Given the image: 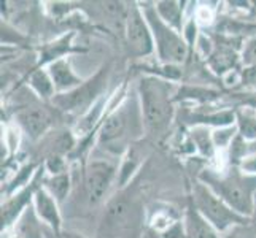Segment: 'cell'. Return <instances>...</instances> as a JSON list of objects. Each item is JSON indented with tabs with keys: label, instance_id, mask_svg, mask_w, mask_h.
I'll return each mask as SVG.
<instances>
[{
	"label": "cell",
	"instance_id": "obj_4",
	"mask_svg": "<svg viewBox=\"0 0 256 238\" xmlns=\"http://www.w3.org/2000/svg\"><path fill=\"white\" fill-rule=\"evenodd\" d=\"M196 180L204 183L234 211L252 219L256 200V176L246 175L239 167L232 165L229 172L220 173L206 169L196 176Z\"/></svg>",
	"mask_w": 256,
	"mask_h": 238
},
{
	"label": "cell",
	"instance_id": "obj_26",
	"mask_svg": "<svg viewBox=\"0 0 256 238\" xmlns=\"http://www.w3.org/2000/svg\"><path fill=\"white\" fill-rule=\"evenodd\" d=\"M240 64L244 65V68L256 67V35L245 41L240 52Z\"/></svg>",
	"mask_w": 256,
	"mask_h": 238
},
{
	"label": "cell",
	"instance_id": "obj_23",
	"mask_svg": "<svg viewBox=\"0 0 256 238\" xmlns=\"http://www.w3.org/2000/svg\"><path fill=\"white\" fill-rule=\"evenodd\" d=\"M236 127L237 135L246 143L253 145L256 142V110L248 107L236 108Z\"/></svg>",
	"mask_w": 256,
	"mask_h": 238
},
{
	"label": "cell",
	"instance_id": "obj_13",
	"mask_svg": "<svg viewBox=\"0 0 256 238\" xmlns=\"http://www.w3.org/2000/svg\"><path fill=\"white\" fill-rule=\"evenodd\" d=\"M184 124L190 127L204 126L208 129H222L236 124V108H223V110H202L198 107L186 113L184 116Z\"/></svg>",
	"mask_w": 256,
	"mask_h": 238
},
{
	"label": "cell",
	"instance_id": "obj_17",
	"mask_svg": "<svg viewBox=\"0 0 256 238\" xmlns=\"http://www.w3.org/2000/svg\"><path fill=\"white\" fill-rule=\"evenodd\" d=\"M74 37H75V32H68V33H64L62 37H59L58 40L43 45L40 49L37 67H46L51 62H54V60L67 57L70 52H75L74 45H72Z\"/></svg>",
	"mask_w": 256,
	"mask_h": 238
},
{
	"label": "cell",
	"instance_id": "obj_21",
	"mask_svg": "<svg viewBox=\"0 0 256 238\" xmlns=\"http://www.w3.org/2000/svg\"><path fill=\"white\" fill-rule=\"evenodd\" d=\"M222 99V92L207 89L200 86H178L175 94V102H196L198 105H212Z\"/></svg>",
	"mask_w": 256,
	"mask_h": 238
},
{
	"label": "cell",
	"instance_id": "obj_6",
	"mask_svg": "<svg viewBox=\"0 0 256 238\" xmlns=\"http://www.w3.org/2000/svg\"><path fill=\"white\" fill-rule=\"evenodd\" d=\"M140 8L153 33L158 62L167 65H182L186 62L191 49L182 32L172 29L161 19L160 14L156 13L154 2H144L140 3Z\"/></svg>",
	"mask_w": 256,
	"mask_h": 238
},
{
	"label": "cell",
	"instance_id": "obj_20",
	"mask_svg": "<svg viewBox=\"0 0 256 238\" xmlns=\"http://www.w3.org/2000/svg\"><path fill=\"white\" fill-rule=\"evenodd\" d=\"M184 2H174V0H158L154 2L156 13L161 19L170 25L172 29L182 32L184 25Z\"/></svg>",
	"mask_w": 256,
	"mask_h": 238
},
{
	"label": "cell",
	"instance_id": "obj_8",
	"mask_svg": "<svg viewBox=\"0 0 256 238\" xmlns=\"http://www.w3.org/2000/svg\"><path fill=\"white\" fill-rule=\"evenodd\" d=\"M124 40L129 49V54L145 59L154 54V41L153 33L150 29L148 21L145 19L140 3L132 2L128 8V16L124 21Z\"/></svg>",
	"mask_w": 256,
	"mask_h": 238
},
{
	"label": "cell",
	"instance_id": "obj_22",
	"mask_svg": "<svg viewBox=\"0 0 256 238\" xmlns=\"http://www.w3.org/2000/svg\"><path fill=\"white\" fill-rule=\"evenodd\" d=\"M42 188L54 197L59 205H62L72 191V176L68 172L60 175H48L42 180Z\"/></svg>",
	"mask_w": 256,
	"mask_h": 238
},
{
	"label": "cell",
	"instance_id": "obj_3",
	"mask_svg": "<svg viewBox=\"0 0 256 238\" xmlns=\"http://www.w3.org/2000/svg\"><path fill=\"white\" fill-rule=\"evenodd\" d=\"M146 223L145 208L130 189H120L107 200L96 238H137Z\"/></svg>",
	"mask_w": 256,
	"mask_h": 238
},
{
	"label": "cell",
	"instance_id": "obj_2",
	"mask_svg": "<svg viewBox=\"0 0 256 238\" xmlns=\"http://www.w3.org/2000/svg\"><path fill=\"white\" fill-rule=\"evenodd\" d=\"M137 94L144 114L145 135L152 142H161L167 137L175 121L176 83L162 78L144 75L137 83Z\"/></svg>",
	"mask_w": 256,
	"mask_h": 238
},
{
	"label": "cell",
	"instance_id": "obj_15",
	"mask_svg": "<svg viewBox=\"0 0 256 238\" xmlns=\"http://www.w3.org/2000/svg\"><path fill=\"white\" fill-rule=\"evenodd\" d=\"M183 226L184 238H222V234L199 215L190 197L186 199V208L183 213Z\"/></svg>",
	"mask_w": 256,
	"mask_h": 238
},
{
	"label": "cell",
	"instance_id": "obj_29",
	"mask_svg": "<svg viewBox=\"0 0 256 238\" xmlns=\"http://www.w3.org/2000/svg\"><path fill=\"white\" fill-rule=\"evenodd\" d=\"M194 19L199 25L202 24H212L215 19V10H212L210 6H198L194 10Z\"/></svg>",
	"mask_w": 256,
	"mask_h": 238
},
{
	"label": "cell",
	"instance_id": "obj_32",
	"mask_svg": "<svg viewBox=\"0 0 256 238\" xmlns=\"http://www.w3.org/2000/svg\"><path fill=\"white\" fill-rule=\"evenodd\" d=\"M56 238H86V237H83L82 234H78V232L62 231V232H60V235H59V237H56Z\"/></svg>",
	"mask_w": 256,
	"mask_h": 238
},
{
	"label": "cell",
	"instance_id": "obj_25",
	"mask_svg": "<svg viewBox=\"0 0 256 238\" xmlns=\"http://www.w3.org/2000/svg\"><path fill=\"white\" fill-rule=\"evenodd\" d=\"M214 135V143L215 148L222 149V148H229L231 143L234 142V138L237 137V127L234 126H229V127H222V129H215L212 132Z\"/></svg>",
	"mask_w": 256,
	"mask_h": 238
},
{
	"label": "cell",
	"instance_id": "obj_16",
	"mask_svg": "<svg viewBox=\"0 0 256 238\" xmlns=\"http://www.w3.org/2000/svg\"><path fill=\"white\" fill-rule=\"evenodd\" d=\"M239 62H240V54H237V51L232 49V46H226V45L215 48L214 54L206 60V64L208 65L212 72L223 78L234 72V70H237Z\"/></svg>",
	"mask_w": 256,
	"mask_h": 238
},
{
	"label": "cell",
	"instance_id": "obj_19",
	"mask_svg": "<svg viewBox=\"0 0 256 238\" xmlns=\"http://www.w3.org/2000/svg\"><path fill=\"white\" fill-rule=\"evenodd\" d=\"M28 86L35 95L45 102H51L58 94L46 67H35L28 76Z\"/></svg>",
	"mask_w": 256,
	"mask_h": 238
},
{
	"label": "cell",
	"instance_id": "obj_9",
	"mask_svg": "<svg viewBox=\"0 0 256 238\" xmlns=\"http://www.w3.org/2000/svg\"><path fill=\"white\" fill-rule=\"evenodd\" d=\"M118 167L104 159H94L84 165L83 170V186L84 197L90 207H97L105 200L108 189L116 180Z\"/></svg>",
	"mask_w": 256,
	"mask_h": 238
},
{
	"label": "cell",
	"instance_id": "obj_24",
	"mask_svg": "<svg viewBox=\"0 0 256 238\" xmlns=\"http://www.w3.org/2000/svg\"><path fill=\"white\" fill-rule=\"evenodd\" d=\"M212 132L214 130L208 127H204V126L191 127L188 132V138L191 140L194 149H196V153H199L202 157H214L216 153Z\"/></svg>",
	"mask_w": 256,
	"mask_h": 238
},
{
	"label": "cell",
	"instance_id": "obj_31",
	"mask_svg": "<svg viewBox=\"0 0 256 238\" xmlns=\"http://www.w3.org/2000/svg\"><path fill=\"white\" fill-rule=\"evenodd\" d=\"M239 169L246 173V175H253L256 176V154H250L246 156L244 161L239 164Z\"/></svg>",
	"mask_w": 256,
	"mask_h": 238
},
{
	"label": "cell",
	"instance_id": "obj_10",
	"mask_svg": "<svg viewBox=\"0 0 256 238\" xmlns=\"http://www.w3.org/2000/svg\"><path fill=\"white\" fill-rule=\"evenodd\" d=\"M14 121L22 134H26L34 142H37L52 127L54 116H52V111L50 108L34 105V107L21 108L14 114Z\"/></svg>",
	"mask_w": 256,
	"mask_h": 238
},
{
	"label": "cell",
	"instance_id": "obj_33",
	"mask_svg": "<svg viewBox=\"0 0 256 238\" xmlns=\"http://www.w3.org/2000/svg\"><path fill=\"white\" fill-rule=\"evenodd\" d=\"M252 227H253V231L256 234V200H254V211H253V215H252Z\"/></svg>",
	"mask_w": 256,
	"mask_h": 238
},
{
	"label": "cell",
	"instance_id": "obj_30",
	"mask_svg": "<svg viewBox=\"0 0 256 238\" xmlns=\"http://www.w3.org/2000/svg\"><path fill=\"white\" fill-rule=\"evenodd\" d=\"M232 99L239 100V105L237 107H248L256 110V91L250 92V91H245L240 94H232Z\"/></svg>",
	"mask_w": 256,
	"mask_h": 238
},
{
	"label": "cell",
	"instance_id": "obj_14",
	"mask_svg": "<svg viewBox=\"0 0 256 238\" xmlns=\"http://www.w3.org/2000/svg\"><path fill=\"white\" fill-rule=\"evenodd\" d=\"M46 70L52 79V83H54L58 94H66L68 91H72L80 84H83L84 81V78H82L74 70L68 57L54 60V62L46 65Z\"/></svg>",
	"mask_w": 256,
	"mask_h": 238
},
{
	"label": "cell",
	"instance_id": "obj_27",
	"mask_svg": "<svg viewBox=\"0 0 256 238\" xmlns=\"http://www.w3.org/2000/svg\"><path fill=\"white\" fill-rule=\"evenodd\" d=\"M43 170H45L48 175H60L67 172V162L64 156L60 154H51L46 162L43 164Z\"/></svg>",
	"mask_w": 256,
	"mask_h": 238
},
{
	"label": "cell",
	"instance_id": "obj_18",
	"mask_svg": "<svg viewBox=\"0 0 256 238\" xmlns=\"http://www.w3.org/2000/svg\"><path fill=\"white\" fill-rule=\"evenodd\" d=\"M142 159H144V156L140 154V151L136 148V145H132L128 149V153L121 157V162H120V167H118V175H116L118 189H126V188L130 186L134 176L140 170Z\"/></svg>",
	"mask_w": 256,
	"mask_h": 238
},
{
	"label": "cell",
	"instance_id": "obj_5",
	"mask_svg": "<svg viewBox=\"0 0 256 238\" xmlns=\"http://www.w3.org/2000/svg\"><path fill=\"white\" fill-rule=\"evenodd\" d=\"M188 191V197L199 211V215L214 226L220 234H224L236 226H252L250 218H245L234 211L224 200L220 199L214 191L208 189L199 180L190 181Z\"/></svg>",
	"mask_w": 256,
	"mask_h": 238
},
{
	"label": "cell",
	"instance_id": "obj_28",
	"mask_svg": "<svg viewBox=\"0 0 256 238\" xmlns=\"http://www.w3.org/2000/svg\"><path fill=\"white\" fill-rule=\"evenodd\" d=\"M222 238H256V234L252 226H236L222 234Z\"/></svg>",
	"mask_w": 256,
	"mask_h": 238
},
{
	"label": "cell",
	"instance_id": "obj_7",
	"mask_svg": "<svg viewBox=\"0 0 256 238\" xmlns=\"http://www.w3.org/2000/svg\"><path fill=\"white\" fill-rule=\"evenodd\" d=\"M108 76H110V64H105L92 76L86 78L83 84L75 87V89L66 94H56L54 99L50 102L51 107H54L56 111L83 116L97 100L105 95L108 84Z\"/></svg>",
	"mask_w": 256,
	"mask_h": 238
},
{
	"label": "cell",
	"instance_id": "obj_12",
	"mask_svg": "<svg viewBox=\"0 0 256 238\" xmlns=\"http://www.w3.org/2000/svg\"><path fill=\"white\" fill-rule=\"evenodd\" d=\"M42 184H35V181H32V184H29L26 189L18 191L5 199V202L2 204V232L12 231L16 226V223L20 221L21 216L32 205L34 192Z\"/></svg>",
	"mask_w": 256,
	"mask_h": 238
},
{
	"label": "cell",
	"instance_id": "obj_11",
	"mask_svg": "<svg viewBox=\"0 0 256 238\" xmlns=\"http://www.w3.org/2000/svg\"><path fill=\"white\" fill-rule=\"evenodd\" d=\"M32 210H34L35 218H37L43 226H46L50 229L54 238L59 237L60 232L64 231L59 202L52 196H50L42 186L34 192Z\"/></svg>",
	"mask_w": 256,
	"mask_h": 238
},
{
	"label": "cell",
	"instance_id": "obj_1",
	"mask_svg": "<svg viewBox=\"0 0 256 238\" xmlns=\"http://www.w3.org/2000/svg\"><path fill=\"white\" fill-rule=\"evenodd\" d=\"M145 135L144 114L137 89L121 97L105 118L96 143L105 153L122 157L128 149Z\"/></svg>",
	"mask_w": 256,
	"mask_h": 238
}]
</instances>
